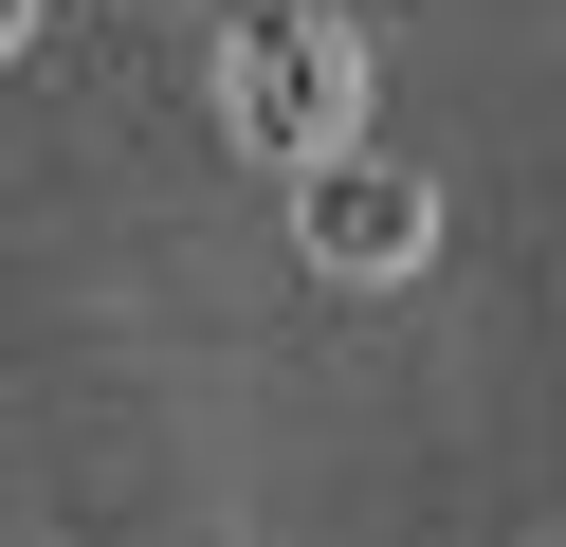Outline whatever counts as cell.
Returning a JSON list of instances; mask_svg holds the SVG:
<instances>
[{"label":"cell","mask_w":566,"mask_h":547,"mask_svg":"<svg viewBox=\"0 0 566 547\" xmlns=\"http://www.w3.org/2000/svg\"><path fill=\"white\" fill-rule=\"evenodd\" d=\"M220 128L274 146V165L347 146V128H366V36H347L329 0H238V19H220Z\"/></svg>","instance_id":"obj_1"},{"label":"cell","mask_w":566,"mask_h":547,"mask_svg":"<svg viewBox=\"0 0 566 547\" xmlns=\"http://www.w3.org/2000/svg\"><path fill=\"white\" fill-rule=\"evenodd\" d=\"M293 238H311V274L384 292V274H420V255H439V182L384 165V146L347 128V146H311V165H293Z\"/></svg>","instance_id":"obj_2"},{"label":"cell","mask_w":566,"mask_h":547,"mask_svg":"<svg viewBox=\"0 0 566 547\" xmlns=\"http://www.w3.org/2000/svg\"><path fill=\"white\" fill-rule=\"evenodd\" d=\"M19 36H38V0H0V55H19Z\"/></svg>","instance_id":"obj_3"}]
</instances>
